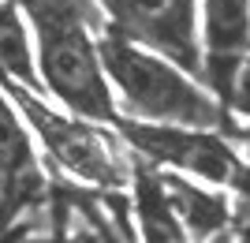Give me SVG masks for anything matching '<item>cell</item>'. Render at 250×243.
<instances>
[{
    "label": "cell",
    "mask_w": 250,
    "mask_h": 243,
    "mask_svg": "<svg viewBox=\"0 0 250 243\" xmlns=\"http://www.w3.org/2000/svg\"><path fill=\"white\" fill-rule=\"evenodd\" d=\"M38 34L42 83L67 112L97 124H116L120 105L108 86L101 49L90 34L86 0H22Z\"/></svg>",
    "instance_id": "cell-1"
},
{
    "label": "cell",
    "mask_w": 250,
    "mask_h": 243,
    "mask_svg": "<svg viewBox=\"0 0 250 243\" xmlns=\"http://www.w3.org/2000/svg\"><path fill=\"white\" fill-rule=\"evenodd\" d=\"M108 83L120 94V105L138 120L153 124H187L224 131V109L198 75L168 60L149 45H138L120 30L104 26L97 38Z\"/></svg>",
    "instance_id": "cell-2"
},
{
    "label": "cell",
    "mask_w": 250,
    "mask_h": 243,
    "mask_svg": "<svg viewBox=\"0 0 250 243\" xmlns=\"http://www.w3.org/2000/svg\"><path fill=\"white\" fill-rule=\"evenodd\" d=\"M116 127L131 150H138L149 165L187 172L202 183L239 191L250 180V165L235 157L228 135L217 127H187V124H153L138 116H116Z\"/></svg>",
    "instance_id": "cell-3"
},
{
    "label": "cell",
    "mask_w": 250,
    "mask_h": 243,
    "mask_svg": "<svg viewBox=\"0 0 250 243\" xmlns=\"http://www.w3.org/2000/svg\"><path fill=\"white\" fill-rule=\"evenodd\" d=\"M0 86H4L8 97L19 105L22 120L38 131V138H42L45 150H49V157L56 161L63 172H71L75 180L94 183V187H104V191L124 187L127 183L131 165L116 154V146L97 131V127H90L86 116L52 112L42 97H38V90H30V86L8 83V79H4Z\"/></svg>",
    "instance_id": "cell-4"
},
{
    "label": "cell",
    "mask_w": 250,
    "mask_h": 243,
    "mask_svg": "<svg viewBox=\"0 0 250 243\" xmlns=\"http://www.w3.org/2000/svg\"><path fill=\"white\" fill-rule=\"evenodd\" d=\"M108 15V26L138 45H149L190 75L202 79V30L198 0H97Z\"/></svg>",
    "instance_id": "cell-5"
},
{
    "label": "cell",
    "mask_w": 250,
    "mask_h": 243,
    "mask_svg": "<svg viewBox=\"0 0 250 243\" xmlns=\"http://www.w3.org/2000/svg\"><path fill=\"white\" fill-rule=\"evenodd\" d=\"M165 176V191L168 202L176 210L183 232L194 236V240H209V236L224 232L228 224H235V210L228 206L224 195L217 191H206L202 180H187V172H161Z\"/></svg>",
    "instance_id": "cell-6"
},
{
    "label": "cell",
    "mask_w": 250,
    "mask_h": 243,
    "mask_svg": "<svg viewBox=\"0 0 250 243\" xmlns=\"http://www.w3.org/2000/svg\"><path fill=\"white\" fill-rule=\"evenodd\" d=\"M202 53L231 56L250 49V0H202Z\"/></svg>",
    "instance_id": "cell-7"
},
{
    "label": "cell",
    "mask_w": 250,
    "mask_h": 243,
    "mask_svg": "<svg viewBox=\"0 0 250 243\" xmlns=\"http://www.w3.org/2000/svg\"><path fill=\"white\" fill-rule=\"evenodd\" d=\"M131 180H135V202L131 210L138 217V232L146 240H183V224H179L172 202L165 191V176L153 172L149 165H131Z\"/></svg>",
    "instance_id": "cell-8"
},
{
    "label": "cell",
    "mask_w": 250,
    "mask_h": 243,
    "mask_svg": "<svg viewBox=\"0 0 250 243\" xmlns=\"http://www.w3.org/2000/svg\"><path fill=\"white\" fill-rule=\"evenodd\" d=\"M202 83L224 109V127L250 120V49L231 56H206L202 60Z\"/></svg>",
    "instance_id": "cell-9"
},
{
    "label": "cell",
    "mask_w": 250,
    "mask_h": 243,
    "mask_svg": "<svg viewBox=\"0 0 250 243\" xmlns=\"http://www.w3.org/2000/svg\"><path fill=\"white\" fill-rule=\"evenodd\" d=\"M0 79L19 86H30L42 94V71H38V53H30L26 30H22L19 15L11 4H0Z\"/></svg>",
    "instance_id": "cell-10"
},
{
    "label": "cell",
    "mask_w": 250,
    "mask_h": 243,
    "mask_svg": "<svg viewBox=\"0 0 250 243\" xmlns=\"http://www.w3.org/2000/svg\"><path fill=\"white\" fill-rule=\"evenodd\" d=\"M0 176L11 187L34 176L30 142H26V131H22L19 116H15V109L8 101V90L0 94Z\"/></svg>",
    "instance_id": "cell-11"
},
{
    "label": "cell",
    "mask_w": 250,
    "mask_h": 243,
    "mask_svg": "<svg viewBox=\"0 0 250 243\" xmlns=\"http://www.w3.org/2000/svg\"><path fill=\"white\" fill-rule=\"evenodd\" d=\"M224 135H228L231 142H243V150H247V157H250V120L247 124H228Z\"/></svg>",
    "instance_id": "cell-12"
},
{
    "label": "cell",
    "mask_w": 250,
    "mask_h": 243,
    "mask_svg": "<svg viewBox=\"0 0 250 243\" xmlns=\"http://www.w3.org/2000/svg\"><path fill=\"white\" fill-rule=\"evenodd\" d=\"M235 228H239V236H243V240H250V213H247V217H243L239 224H235Z\"/></svg>",
    "instance_id": "cell-13"
},
{
    "label": "cell",
    "mask_w": 250,
    "mask_h": 243,
    "mask_svg": "<svg viewBox=\"0 0 250 243\" xmlns=\"http://www.w3.org/2000/svg\"><path fill=\"white\" fill-rule=\"evenodd\" d=\"M0 183H4V176H0Z\"/></svg>",
    "instance_id": "cell-14"
}]
</instances>
